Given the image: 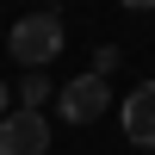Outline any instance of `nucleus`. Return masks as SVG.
I'll use <instances>...</instances> for the list:
<instances>
[{"label": "nucleus", "instance_id": "7", "mask_svg": "<svg viewBox=\"0 0 155 155\" xmlns=\"http://www.w3.org/2000/svg\"><path fill=\"white\" fill-rule=\"evenodd\" d=\"M118 6H130V12H155V0H118Z\"/></svg>", "mask_w": 155, "mask_h": 155}, {"label": "nucleus", "instance_id": "8", "mask_svg": "<svg viewBox=\"0 0 155 155\" xmlns=\"http://www.w3.org/2000/svg\"><path fill=\"white\" fill-rule=\"evenodd\" d=\"M0 112H6V81H0Z\"/></svg>", "mask_w": 155, "mask_h": 155}, {"label": "nucleus", "instance_id": "6", "mask_svg": "<svg viewBox=\"0 0 155 155\" xmlns=\"http://www.w3.org/2000/svg\"><path fill=\"white\" fill-rule=\"evenodd\" d=\"M112 68H118V50L106 44V50H99V56H93V74H112Z\"/></svg>", "mask_w": 155, "mask_h": 155}, {"label": "nucleus", "instance_id": "1", "mask_svg": "<svg viewBox=\"0 0 155 155\" xmlns=\"http://www.w3.org/2000/svg\"><path fill=\"white\" fill-rule=\"evenodd\" d=\"M62 19L50 6H37V12H19V19H12V31H6V50L12 56L25 62V68H44V62H56L62 56Z\"/></svg>", "mask_w": 155, "mask_h": 155}, {"label": "nucleus", "instance_id": "4", "mask_svg": "<svg viewBox=\"0 0 155 155\" xmlns=\"http://www.w3.org/2000/svg\"><path fill=\"white\" fill-rule=\"evenodd\" d=\"M124 137L130 143H143V149H155V81H143V87H130L124 93Z\"/></svg>", "mask_w": 155, "mask_h": 155}, {"label": "nucleus", "instance_id": "2", "mask_svg": "<svg viewBox=\"0 0 155 155\" xmlns=\"http://www.w3.org/2000/svg\"><path fill=\"white\" fill-rule=\"evenodd\" d=\"M106 106H112L106 74H74V81H62V87H56V112H62L68 124H93Z\"/></svg>", "mask_w": 155, "mask_h": 155}, {"label": "nucleus", "instance_id": "3", "mask_svg": "<svg viewBox=\"0 0 155 155\" xmlns=\"http://www.w3.org/2000/svg\"><path fill=\"white\" fill-rule=\"evenodd\" d=\"M50 149V118L37 106L0 112V155H44Z\"/></svg>", "mask_w": 155, "mask_h": 155}, {"label": "nucleus", "instance_id": "5", "mask_svg": "<svg viewBox=\"0 0 155 155\" xmlns=\"http://www.w3.org/2000/svg\"><path fill=\"white\" fill-rule=\"evenodd\" d=\"M50 99V74H19V106H44Z\"/></svg>", "mask_w": 155, "mask_h": 155}]
</instances>
